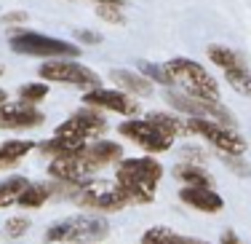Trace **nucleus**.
I'll use <instances>...</instances> for the list:
<instances>
[{
  "label": "nucleus",
  "instance_id": "nucleus-1",
  "mask_svg": "<svg viewBox=\"0 0 251 244\" xmlns=\"http://www.w3.org/2000/svg\"><path fill=\"white\" fill-rule=\"evenodd\" d=\"M160 180H163V164L147 156L136 158H121L115 169V183H121L126 193L131 196V207L152 204L155 190H158Z\"/></svg>",
  "mask_w": 251,
  "mask_h": 244
},
{
  "label": "nucleus",
  "instance_id": "nucleus-2",
  "mask_svg": "<svg viewBox=\"0 0 251 244\" xmlns=\"http://www.w3.org/2000/svg\"><path fill=\"white\" fill-rule=\"evenodd\" d=\"M110 234V223L101 215L62 217L46 228V244H99Z\"/></svg>",
  "mask_w": 251,
  "mask_h": 244
},
{
  "label": "nucleus",
  "instance_id": "nucleus-3",
  "mask_svg": "<svg viewBox=\"0 0 251 244\" xmlns=\"http://www.w3.org/2000/svg\"><path fill=\"white\" fill-rule=\"evenodd\" d=\"M70 201L88 212H121L131 207V196L115 180H83Z\"/></svg>",
  "mask_w": 251,
  "mask_h": 244
},
{
  "label": "nucleus",
  "instance_id": "nucleus-4",
  "mask_svg": "<svg viewBox=\"0 0 251 244\" xmlns=\"http://www.w3.org/2000/svg\"><path fill=\"white\" fill-rule=\"evenodd\" d=\"M8 46L14 54L22 57H38V59H56V57H80V46L70 40L53 38L46 32H32V30H14L8 35Z\"/></svg>",
  "mask_w": 251,
  "mask_h": 244
},
{
  "label": "nucleus",
  "instance_id": "nucleus-5",
  "mask_svg": "<svg viewBox=\"0 0 251 244\" xmlns=\"http://www.w3.org/2000/svg\"><path fill=\"white\" fill-rule=\"evenodd\" d=\"M166 70H169L174 86H179L182 92L203 99H219V83L201 62L187 57H174L166 62Z\"/></svg>",
  "mask_w": 251,
  "mask_h": 244
},
{
  "label": "nucleus",
  "instance_id": "nucleus-6",
  "mask_svg": "<svg viewBox=\"0 0 251 244\" xmlns=\"http://www.w3.org/2000/svg\"><path fill=\"white\" fill-rule=\"evenodd\" d=\"M187 132L206 140L214 151H219L222 156H243L249 148V142L238 134L235 126H227V123L211 121V118H198L190 116L187 118Z\"/></svg>",
  "mask_w": 251,
  "mask_h": 244
},
{
  "label": "nucleus",
  "instance_id": "nucleus-7",
  "mask_svg": "<svg viewBox=\"0 0 251 244\" xmlns=\"http://www.w3.org/2000/svg\"><path fill=\"white\" fill-rule=\"evenodd\" d=\"M40 81H49V83H64V86H75V89H97L101 86V78L94 73L91 67L75 62L70 57H56L49 59L38 67Z\"/></svg>",
  "mask_w": 251,
  "mask_h": 244
},
{
  "label": "nucleus",
  "instance_id": "nucleus-8",
  "mask_svg": "<svg viewBox=\"0 0 251 244\" xmlns=\"http://www.w3.org/2000/svg\"><path fill=\"white\" fill-rule=\"evenodd\" d=\"M110 123L104 118V110L99 108H91V105H83L80 110H75L67 121H62L53 134L56 137H64V140H73V142H91V140H101L107 134Z\"/></svg>",
  "mask_w": 251,
  "mask_h": 244
},
{
  "label": "nucleus",
  "instance_id": "nucleus-9",
  "mask_svg": "<svg viewBox=\"0 0 251 244\" xmlns=\"http://www.w3.org/2000/svg\"><path fill=\"white\" fill-rule=\"evenodd\" d=\"M118 134L123 137V140L134 142V145H139L145 153H169L171 145H174V137L163 134L160 129H155L147 118H126V121L118 126Z\"/></svg>",
  "mask_w": 251,
  "mask_h": 244
},
{
  "label": "nucleus",
  "instance_id": "nucleus-10",
  "mask_svg": "<svg viewBox=\"0 0 251 244\" xmlns=\"http://www.w3.org/2000/svg\"><path fill=\"white\" fill-rule=\"evenodd\" d=\"M166 105H171L179 113L187 116H198V118H211V121L227 123L235 126V116L225 108L219 99H203V97H193L187 92H166Z\"/></svg>",
  "mask_w": 251,
  "mask_h": 244
},
{
  "label": "nucleus",
  "instance_id": "nucleus-11",
  "mask_svg": "<svg viewBox=\"0 0 251 244\" xmlns=\"http://www.w3.org/2000/svg\"><path fill=\"white\" fill-rule=\"evenodd\" d=\"M46 123V116L40 108H35L32 102L16 99L8 102L5 99L0 105V129L3 132H27V129H40Z\"/></svg>",
  "mask_w": 251,
  "mask_h": 244
},
{
  "label": "nucleus",
  "instance_id": "nucleus-12",
  "mask_svg": "<svg viewBox=\"0 0 251 244\" xmlns=\"http://www.w3.org/2000/svg\"><path fill=\"white\" fill-rule=\"evenodd\" d=\"M83 105H91V108H99L104 113H118V116H126V118L139 116V102L128 92H121V89H104V86L88 89L83 94Z\"/></svg>",
  "mask_w": 251,
  "mask_h": 244
},
{
  "label": "nucleus",
  "instance_id": "nucleus-13",
  "mask_svg": "<svg viewBox=\"0 0 251 244\" xmlns=\"http://www.w3.org/2000/svg\"><path fill=\"white\" fill-rule=\"evenodd\" d=\"M77 156H80V161H83V166H86L88 175H97L99 169L121 161L123 148L118 145V142L101 137V140H91V142H86V145H80L77 148Z\"/></svg>",
  "mask_w": 251,
  "mask_h": 244
},
{
  "label": "nucleus",
  "instance_id": "nucleus-14",
  "mask_svg": "<svg viewBox=\"0 0 251 244\" xmlns=\"http://www.w3.org/2000/svg\"><path fill=\"white\" fill-rule=\"evenodd\" d=\"M179 201L203 212V215H217V212L225 210V199L211 185H182Z\"/></svg>",
  "mask_w": 251,
  "mask_h": 244
},
{
  "label": "nucleus",
  "instance_id": "nucleus-15",
  "mask_svg": "<svg viewBox=\"0 0 251 244\" xmlns=\"http://www.w3.org/2000/svg\"><path fill=\"white\" fill-rule=\"evenodd\" d=\"M49 175L53 177V180H67V183H83V180H88V177H91L86 172V166H83L80 156H77V151L67 153V156L51 158Z\"/></svg>",
  "mask_w": 251,
  "mask_h": 244
},
{
  "label": "nucleus",
  "instance_id": "nucleus-16",
  "mask_svg": "<svg viewBox=\"0 0 251 244\" xmlns=\"http://www.w3.org/2000/svg\"><path fill=\"white\" fill-rule=\"evenodd\" d=\"M110 81L115 83V89L128 92L134 97H150L152 94V81L142 73H134V70H112Z\"/></svg>",
  "mask_w": 251,
  "mask_h": 244
},
{
  "label": "nucleus",
  "instance_id": "nucleus-17",
  "mask_svg": "<svg viewBox=\"0 0 251 244\" xmlns=\"http://www.w3.org/2000/svg\"><path fill=\"white\" fill-rule=\"evenodd\" d=\"M38 148V142L32 140H5L0 142V172L5 169H14L22 158H27L29 153Z\"/></svg>",
  "mask_w": 251,
  "mask_h": 244
},
{
  "label": "nucleus",
  "instance_id": "nucleus-18",
  "mask_svg": "<svg viewBox=\"0 0 251 244\" xmlns=\"http://www.w3.org/2000/svg\"><path fill=\"white\" fill-rule=\"evenodd\" d=\"M139 244H211V242L176 234L174 228H169V225H152V228H147L145 234H142Z\"/></svg>",
  "mask_w": 251,
  "mask_h": 244
},
{
  "label": "nucleus",
  "instance_id": "nucleus-19",
  "mask_svg": "<svg viewBox=\"0 0 251 244\" xmlns=\"http://www.w3.org/2000/svg\"><path fill=\"white\" fill-rule=\"evenodd\" d=\"M174 177L182 183V185H211L214 188V177L208 175V169L198 161L176 164L174 166Z\"/></svg>",
  "mask_w": 251,
  "mask_h": 244
},
{
  "label": "nucleus",
  "instance_id": "nucleus-20",
  "mask_svg": "<svg viewBox=\"0 0 251 244\" xmlns=\"http://www.w3.org/2000/svg\"><path fill=\"white\" fill-rule=\"evenodd\" d=\"M29 185V180L25 175H11L0 183V210H8V207H16L19 199L25 196V190Z\"/></svg>",
  "mask_w": 251,
  "mask_h": 244
},
{
  "label": "nucleus",
  "instance_id": "nucleus-21",
  "mask_svg": "<svg viewBox=\"0 0 251 244\" xmlns=\"http://www.w3.org/2000/svg\"><path fill=\"white\" fill-rule=\"evenodd\" d=\"M145 118L152 123L155 129H160L163 134L174 137V140H176V137H182V134H190L187 132V121H182V118L174 116V113H160L158 110V113H147Z\"/></svg>",
  "mask_w": 251,
  "mask_h": 244
},
{
  "label": "nucleus",
  "instance_id": "nucleus-22",
  "mask_svg": "<svg viewBox=\"0 0 251 244\" xmlns=\"http://www.w3.org/2000/svg\"><path fill=\"white\" fill-rule=\"evenodd\" d=\"M49 199H53V188L51 183H29L25 196L19 199V204L16 207H25V210H38V207H43Z\"/></svg>",
  "mask_w": 251,
  "mask_h": 244
},
{
  "label": "nucleus",
  "instance_id": "nucleus-23",
  "mask_svg": "<svg viewBox=\"0 0 251 244\" xmlns=\"http://www.w3.org/2000/svg\"><path fill=\"white\" fill-rule=\"evenodd\" d=\"M225 81L232 86V92H238L241 97H251V70L249 64H238V67L225 70Z\"/></svg>",
  "mask_w": 251,
  "mask_h": 244
},
{
  "label": "nucleus",
  "instance_id": "nucleus-24",
  "mask_svg": "<svg viewBox=\"0 0 251 244\" xmlns=\"http://www.w3.org/2000/svg\"><path fill=\"white\" fill-rule=\"evenodd\" d=\"M206 54H208V59H211L217 67H222V70H230V67H238V64H243L241 54H235L230 46H222V43H211V46L206 49Z\"/></svg>",
  "mask_w": 251,
  "mask_h": 244
},
{
  "label": "nucleus",
  "instance_id": "nucleus-25",
  "mask_svg": "<svg viewBox=\"0 0 251 244\" xmlns=\"http://www.w3.org/2000/svg\"><path fill=\"white\" fill-rule=\"evenodd\" d=\"M86 145V142H83ZM80 148V142H73V140H64V137H56L53 134L51 140H43V142H38V148L35 151H40L43 156H51V158H56V156H67V153H73Z\"/></svg>",
  "mask_w": 251,
  "mask_h": 244
},
{
  "label": "nucleus",
  "instance_id": "nucleus-26",
  "mask_svg": "<svg viewBox=\"0 0 251 244\" xmlns=\"http://www.w3.org/2000/svg\"><path fill=\"white\" fill-rule=\"evenodd\" d=\"M49 92H51L49 81H46V83H25V86L19 89V99L32 102V105H40L46 97H49Z\"/></svg>",
  "mask_w": 251,
  "mask_h": 244
},
{
  "label": "nucleus",
  "instance_id": "nucleus-27",
  "mask_svg": "<svg viewBox=\"0 0 251 244\" xmlns=\"http://www.w3.org/2000/svg\"><path fill=\"white\" fill-rule=\"evenodd\" d=\"M139 73L147 75L152 83H160V86H174V81H171L166 64L160 67V64H152V62H139Z\"/></svg>",
  "mask_w": 251,
  "mask_h": 244
},
{
  "label": "nucleus",
  "instance_id": "nucleus-28",
  "mask_svg": "<svg viewBox=\"0 0 251 244\" xmlns=\"http://www.w3.org/2000/svg\"><path fill=\"white\" fill-rule=\"evenodd\" d=\"M29 217H25V215H14V217H8L3 223V234L8 236V239H22V236L29 231Z\"/></svg>",
  "mask_w": 251,
  "mask_h": 244
},
{
  "label": "nucleus",
  "instance_id": "nucleus-29",
  "mask_svg": "<svg viewBox=\"0 0 251 244\" xmlns=\"http://www.w3.org/2000/svg\"><path fill=\"white\" fill-rule=\"evenodd\" d=\"M123 5H115V3H97V16L107 25H123L126 16H123Z\"/></svg>",
  "mask_w": 251,
  "mask_h": 244
},
{
  "label": "nucleus",
  "instance_id": "nucleus-30",
  "mask_svg": "<svg viewBox=\"0 0 251 244\" xmlns=\"http://www.w3.org/2000/svg\"><path fill=\"white\" fill-rule=\"evenodd\" d=\"M73 38H75V40H80L83 46H99L101 40H104L99 32H94V30H75Z\"/></svg>",
  "mask_w": 251,
  "mask_h": 244
},
{
  "label": "nucleus",
  "instance_id": "nucleus-31",
  "mask_svg": "<svg viewBox=\"0 0 251 244\" xmlns=\"http://www.w3.org/2000/svg\"><path fill=\"white\" fill-rule=\"evenodd\" d=\"M29 14L27 11H8V14H3V25H22V22H27Z\"/></svg>",
  "mask_w": 251,
  "mask_h": 244
},
{
  "label": "nucleus",
  "instance_id": "nucleus-32",
  "mask_svg": "<svg viewBox=\"0 0 251 244\" xmlns=\"http://www.w3.org/2000/svg\"><path fill=\"white\" fill-rule=\"evenodd\" d=\"M219 244H241V239H238L235 231H225L222 239H219Z\"/></svg>",
  "mask_w": 251,
  "mask_h": 244
},
{
  "label": "nucleus",
  "instance_id": "nucleus-33",
  "mask_svg": "<svg viewBox=\"0 0 251 244\" xmlns=\"http://www.w3.org/2000/svg\"><path fill=\"white\" fill-rule=\"evenodd\" d=\"M91 3H115V5H123L126 0H91Z\"/></svg>",
  "mask_w": 251,
  "mask_h": 244
},
{
  "label": "nucleus",
  "instance_id": "nucleus-34",
  "mask_svg": "<svg viewBox=\"0 0 251 244\" xmlns=\"http://www.w3.org/2000/svg\"><path fill=\"white\" fill-rule=\"evenodd\" d=\"M5 99H8V92H5V89H0V105H3Z\"/></svg>",
  "mask_w": 251,
  "mask_h": 244
},
{
  "label": "nucleus",
  "instance_id": "nucleus-35",
  "mask_svg": "<svg viewBox=\"0 0 251 244\" xmlns=\"http://www.w3.org/2000/svg\"><path fill=\"white\" fill-rule=\"evenodd\" d=\"M0 73H3V64H0Z\"/></svg>",
  "mask_w": 251,
  "mask_h": 244
}]
</instances>
